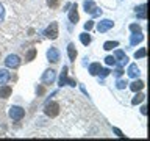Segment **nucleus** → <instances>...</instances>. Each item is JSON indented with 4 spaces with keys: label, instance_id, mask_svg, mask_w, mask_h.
<instances>
[{
    "label": "nucleus",
    "instance_id": "11",
    "mask_svg": "<svg viewBox=\"0 0 150 141\" xmlns=\"http://www.w3.org/2000/svg\"><path fill=\"white\" fill-rule=\"evenodd\" d=\"M114 58H116V60H119L120 66H124V64L128 63V56H127L122 50H116V52H114Z\"/></svg>",
    "mask_w": 150,
    "mask_h": 141
},
{
    "label": "nucleus",
    "instance_id": "18",
    "mask_svg": "<svg viewBox=\"0 0 150 141\" xmlns=\"http://www.w3.org/2000/svg\"><path fill=\"white\" fill-rule=\"evenodd\" d=\"M142 88H144V82H142V80H136V82H133L130 85V89H131V91H134V93L141 91Z\"/></svg>",
    "mask_w": 150,
    "mask_h": 141
},
{
    "label": "nucleus",
    "instance_id": "28",
    "mask_svg": "<svg viewBox=\"0 0 150 141\" xmlns=\"http://www.w3.org/2000/svg\"><path fill=\"white\" fill-rule=\"evenodd\" d=\"M92 27H94V22H92V21H88L86 24H84V30H86V31L92 30Z\"/></svg>",
    "mask_w": 150,
    "mask_h": 141
},
{
    "label": "nucleus",
    "instance_id": "3",
    "mask_svg": "<svg viewBox=\"0 0 150 141\" xmlns=\"http://www.w3.org/2000/svg\"><path fill=\"white\" fill-rule=\"evenodd\" d=\"M63 85H69V86H75V80L69 78L67 77V66H64L63 70H61V75H59V86H63Z\"/></svg>",
    "mask_w": 150,
    "mask_h": 141
},
{
    "label": "nucleus",
    "instance_id": "26",
    "mask_svg": "<svg viewBox=\"0 0 150 141\" xmlns=\"http://www.w3.org/2000/svg\"><path fill=\"white\" fill-rule=\"evenodd\" d=\"M47 3H49L50 8H56L59 5V0H47Z\"/></svg>",
    "mask_w": 150,
    "mask_h": 141
},
{
    "label": "nucleus",
    "instance_id": "29",
    "mask_svg": "<svg viewBox=\"0 0 150 141\" xmlns=\"http://www.w3.org/2000/svg\"><path fill=\"white\" fill-rule=\"evenodd\" d=\"M122 74H124V69H122V66H119V68L114 70V75H116V77H120Z\"/></svg>",
    "mask_w": 150,
    "mask_h": 141
},
{
    "label": "nucleus",
    "instance_id": "24",
    "mask_svg": "<svg viewBox=\"0 0 150 141\" xmlns=\"http://www.w3.org/2000/svg\"><path fill=\"white\" fill-rule=\"evenodd\" d=\"M105 63L108 64V66H114L116 64V58H114V56H106V58H105Z\"/></svg>",
    "mask_w": 150,
    "mask_h": 141
},
{
    "label": "nucleus",
    "instance_id": "31",
    "mask_svg": "<svg viewBox=\"0 0 150 141\" xmlns=\"http://www.w3.org/2000/svg\"><path fill=\"white\" fill-rule=\"evenodd\" d=\"M98 74H100L102 77H106V75L110 74V69H100V70H98Z\"/></svg>",
    "mask_w": 150,
    "mask_h": 141
},
{
    "label": "nucleus",
    "instance_id": "2",
    "mask_svg": "<svg viewBox=\"0 0 150 141\" xmlns=\"http://www.w3.org/2000/svg\"><path fill=\"white\" fill-rule=\"evenodd\" d=\"M83 6H84V11L89 13V14H92V16H100V14H102V9H98L92 0H84Z\"/></svg>",
    "mask_w": 150,
    "mask_h": 141
},
{
    "label": "nucleus",
    "instance_id": "14",
    "mask_svg": "<svg viewBox=\"0 0 150 141\" xmlns=\"http://www.w3.org/2000/svg\"><path fill=\"white\" fill-rule=\"evenodd\" d=\"M145 8H147V5H145V3H142L141 6L136 8V16L141 17V19H145V17H147V9H145Z\"/></svg>",
    "mask_w": 150,
    "mask_h": 141
},
{
    "label": "nucleus",
    "instance_id": "13",
    "mask_svg": "<svg viewBox=\"0 0 150 141\" xmlns=\"http://www.w3.org/2000/svg\"><path fill=\"white\" fill-rule=\"evenodd\" d=\"M11 93H13L11 86H8V85H2V86H0V97L2 99H8L11 96Z\"/></svg>",
    "mask_w": 150,
    "mask_h": 141
},
{
    "label": "nucleus",
    "instance_id": "5",
    "mask_svg": "<svg viewBox=\"0 0 150 141\" xmlns=\"http://www.w3.org/2000/svg\"><path fill=\"white\" fill-rule=\"evenodd\" d=\"M44 35H45L47 38H50V39H56V38H58V24H56V22H52L50 25L45 28Z\"/></svg>",
    "mask_w": 150,
    "mask_h": 141
},
{
    "label": "nucleus",
    "instance_id": "25",
    "mask_svg": "<svg viewBox=\"0 0 150 141\" xmlns=\"http://www.w3.org/2000/svg\"><path fill=\"white\" fill-rule=\"evenodd\" d=\"M35 55H36V50H35V49H31V50L27 53V56H25V61H31L33 58H35Z\"/></svg>",
    "mask_w": 150,
    "mask_h": 141
},
{
    "label": "nucleus",
    "instance_id": "22",
    "mask_svg": "<svg viewBox=\"0 0 150 141\" xmlns=\"http://www.w3.org/2000/svg\"><path fill=\"white\" fill-rule=\"evenodd\" d=\"M144 99H145V96L139 93V94H136V96H134V99L131 100V103H133V105H138V103H141V102L144 100Z\"/></svg>",
    "mask_w": 150,
    "mask_h": 141
},
{
    "label": "nucleus",
    "instance_id": "33",
    "mask_svg": "<svg viewBox=\"0 0 150 141\" xmlns=\"http://www.w3.org/2000/svg\"><path fill=\"white\" fill-rule=\"evenodd\" d=\"M112 130H114V133H116L117 136H124V135H122V132H120L119 129H112Z\"/></svg>",
    "mask_w": 150,
    "mask_h": 141
},
{
    "label": "nucleus",
    "instance_id": "19",
    "mask_svg": "<svg viewBox=\"0 0 150 141\" xmlns=\"http://www.w3.org/2000/svg\"><path fill=\"white\" fill-rule=\"evenodd\" d=\"M100 69H102L100 63H92L91 66H89V74H91V75H97Z\"/></svg>",
    "mask_w": 150,
    "mask_h": 141
},
{
    "label": "nucleus",
    "instance_id": "27",
    "mask_svg": "<svg viewBox=\"0 0 150 141\" xmlns=\"http://www.w3.org/2000/svg\"><path fill=\"white\" fill-rule=\"evenodd\" d=\"M127 85H128V83H127V80H117V88H119V89H124Z\"/></svg>",
    "mask_w": 150,
    "mask_h": 141
},
{
    "label": "nucleus",
    "instance_id": "32",
    "mask_svg": "<svg viewBox=\"0 0 150 141\" xmlns=\"http://www.w3.org/2000/svg\"><path fill=\"white\" fill-rule=\"evenodd\" d=\"M3 17H5V9H3L2 5H0V22L3 21Z\"/></svg>",
    "mask_w": 150,
    "mask_h": 141
},
{
    "label": "nucleus",
    "instance_id": "10",
    "mask_svg": "<svg viewBox=\"0 0 150 141\" xmlns=\"http://www.w3.org/2000/svg\"><path fill=\"white\" fill-rule=\"evenodd\" d=\"M77 3L75 5H72L70 6V11H69V21L72 22V24H77L78 22V11H77Z\"/></svg>",
    "mask_w": 150,
    "mask_h": 141
},
{
    "label": "nucleus",
    "instance_id": "8",
    "mask_svg": "<svg viewBox=\"0 0 150 141\" xmlns=\"http://www.w3.org/2000/svg\"><path fill=\"white\" fill-rule=\"evenodd\" d=\"M47 58H49V61H52V63H58L59 61V52L56 47H50L49 50H47Z\"/></svg>",
    "mask_w": 150,
    "mask_h": 141
},
{
    "label": "nucleus",
    "instance_id": "20",
    "mask_svg": "<svg viewBox=\"0 0 150 141\" xmlns=\"http://www.w3.org/2000/svg\"><path fill=\"white\" fill-rule=\"evenodd\" d=\"M117 46H119V42H117V41H108V42L103 44V49H105V50H112Z\"/></svg>",
    "mask_w": 150,
    "mask_h": 141
},
{
    "label": "nucleus",
    "instance_id": "15",
    "mask_svg": "<svg viewBox=\"0 0 150 141\" xmlns=\"http://www.w3.org/2000/svg\"><path fill=\"white\" fill-rule=\"evenodd\" d=\"M9 77H11V75H9V72L6 69H0V85H6Z\"/></svg>",
    "mask_w": 150,
    "mask_h": 141
},
{
    "label": "nucleus",
    "instance_id": "30",
    "mask_svg": "<svg viewBox=\"0 0 150 141\" xmlns=\"http://www.w3.org/2000/svg\"><path fill=\"white\" fill-rule=\"evenodd\" d=\"M130 30L133 31V33H134V31H141V27L136 25V24H131V25H130Z\"/></svg>",
    "mask_w": 150,
    "mask_h": 141
},
{
    "label": "nucleus",
    "instance_id": "17",
    "mask_svg": "<svg viewBox=\"0 0 150 141\" xmlns=\"http://www.w3.org/2000/svg\"><path fill=\"white\" fill-rule=\"evenodd\" d=\"M67 53H69V58L70 61H75V58H77V49H75V44H70L67 46Z\"/></svg>",
    "mask_w": 150,
    "mask_h": 141
},
{
    "label": "nucleus",
    "instance_id": "6",
    "mask_svg": "<svg viewBox=\"0 0 150 141\" xmlns=\"http://www.w3.org/2000/svg\"><path fill=\"white\" fill-rule=\"evenodd\" d=\"M55 78H56V72H55V70L53 69H47L45 72L42 74L41 80H42V83H44V85H52L55 82Z\"/></svg>",
    "mask_w": 150,
    "mask_h": 141
},
{
    "label": "nucleus",
    "instance_id": "12",
    "mask_svg": "<svg viewBox=\"0 0 150 141\" xmlns=\"http://www.w3.org/2000/svg\"><path fill=\"white\" fill-rule=\"evenodd\" d=\"M142 39H144L142 33H141V31H134L133 35H131V38H130V44L131 46H136V44H139Z\"/></svg>",
    "mask_w": 150,
    "mask_h": 141
},
{
    "label": "nucleus",
    "instance_id": "1",
    "mask_svg": "<svg viewBox=\"0 0 150 141\" xmlns=\"http://www.w3.org/2000/svg\"><path fill=\"white\" fill-rule=\"evenodd\" d=\"M44 113L49 118H56L59 115V103L56 102H47L44 107Z\"/></svg>",
    "mask_w": 150,
    "mask_h": 141
},
{
    "label": "nucleus",
    "instance_id": "35",
    "mask_svg": "<svg viewBox=\"0 0 150 141\" xmlns=\"http://www.w3.org/2000/svg\"><path fill=\"white\" fill-rule=\"evenodd\" d=\"M141 113H142V115H145V113H147V107H142V108H141Z\"/></svg>",
    "mask_w": 150,
    "mask_h": 141
},
{
    "label": "nucleus",
    "instance_id": "4",
    "mask_svg": "<svg viewBox=\"0 0 150 141\" xmlns=\"http://www.w3.org/2000/svg\"><path fill=\"white\" fill-rule=\"evenodd\" d=\"M25 116V110L21 107H11L9 108V118L14 121H21L22 118Z\"/></svg>",
    "mask_w": 150,
    "mask_h": 141
},
{
    "label": "nucleus",
    "instance_id": "7",
    "mask_svg": "<svg viewBox=\"0 0 150 141\" xmlns=\"http://www.w3.org/2000/svg\"><path fill=\"white\" fill-rule=\"evenodd\" d=\"M5 64H6L8 68L16 69V68H19V66H21V58H19L17 55H8L6 60H5Z\"/></svg>",
    "mask_w": 150,
    "mask_h": 141
},
{
    "label": "nucleus",
    "instance_id": "9",
    "mask_svg": "<svg viewBox=\"0 0 150 141\" xmlns=\"http://www.w3.org/2000/svg\"><path fill=\"white\" fill-rule=\"evenodd\" d=\"M114 25V22L112 21H110V19H103L102 22H98V25H97V30L100 31V33H105V31H108L110 28Z\"/></svg>",
    "mask_w": 150,
    "mask_h": 141
},
{
    "label": "nucleus",
    "instance_id": "23",
    "mask_svg": "<svg viewBox=\"0 0 150 141\" xmlns=\"http://www.w3.org/2000/svg\"><path fill=\"white\" fill-rule=\"evenodd\" d=\"M145 55H147V50H145V49H139V50L134 53V58H144Z\"/></svg>",
    "mask_w": 150,
    "mask_h": 141
},
{
    "label": "nucleus",
    "instance_id": "34",
    "mask_svg": "<svg viewBox=\"0 0 150 141\" xmlns=\"http://www.w3.org/2000/svg\"><path fill=\"white\" fill-rule=\"evenodd\" d=\"M36 91H38V94H42V93H44V88H42V86H39V88L36 89Z\"/></svg>",
    "mask_w": 150,
    "mask_h": 141
},
{
    "label": "nucleus",
    "instance_id": "16",
    "mask_svg": "<svg viewBox=\"0 0 150 141\" xmlns=\"http://www.w3.org/2000/svg\"><path fill=\"white\" fill-rule=\"evenodd\" d=\"M127 72H128V75H130L131 78H136V77L139 75V68H138L136 64H130V66H128V70H127Z\"/></svg>",
    "mask_w": 150,
    "mask_h": 141
},
{
    "label": "nucleus",
    "instance_id": "21",
    "mask_svg": "<svg viewBox=\"0 0 150 141\" xmlns=\"http://www.w3.org/2000/svg\"><path fill=\"white\" fill-rule=\"evenodd\" d=\"M80 41H81L84 46H88L89 42H91V36H89L88 33H81V35H80Z\"/></svg>",
    "mask_w": 150,
    "mask_h": 141
}]
</instances>
